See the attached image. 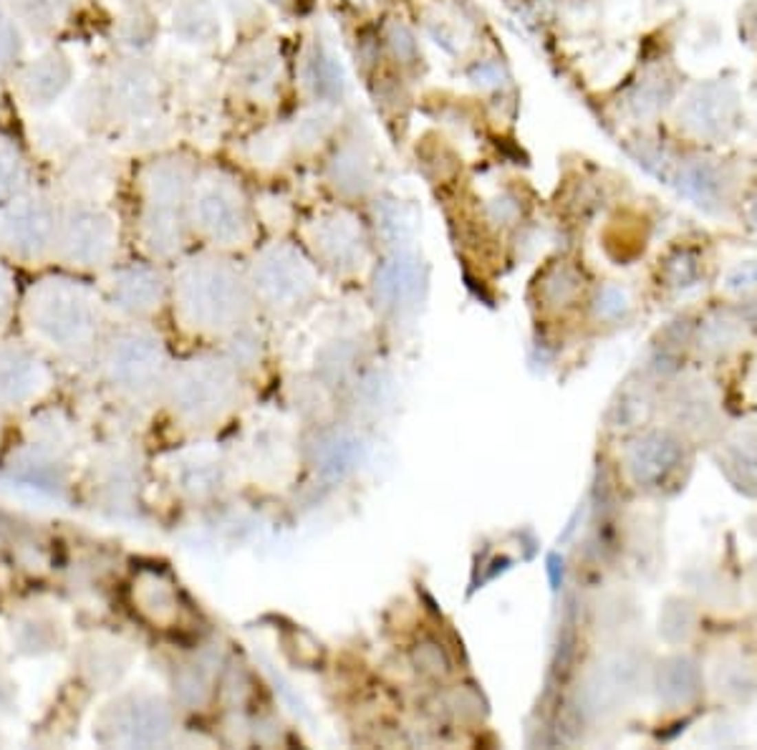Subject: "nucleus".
Segmentation results:
<instances>
[{"label": "nucleus", "mask_w": 757, "mask_h": 750, "mask_svg": "<svg viewBox=\"0 0 757 750\" xmlns=\"http://www.w3.org/2000/svg\"><path fill=\"white\" fill-rule=\"evenodd\" d=\"M659 692H664L666 700L684 702L696 695V669L687 659H672L664 665V682L659 680Z\"/></svg>", "instance_id": "obj_3"}, {"label": "nucleus", "mask_w": 757, "mask_h": 750, "mask_svg": "<svg viewBox=\"0 0 757 750\" xmlns=\"http://www.w3.org/2000/svg\"><path fill=\"white\" fill-rule=\"evenodd\" d=\"M676 465H679V447L664 435H649L634 442L628 450V470L634 472L636 483H664L666 475L676 470Z\"/></svg>", "instance_id": "obj_2"}, {"label": "nucleus", "mask_w": 757, "mask_h": 750, "mask_svg": "<svg viewBox=\"0 0 757 750\" xmlns=\"http://www.w3.org/2000/svg\"><path fill=\"white\" fill-rule=\"evenodd\" d=\"M260 291L278 309H293L313 293V275L308 265L295 258H270L260 273Z\"/></svg>", "instance_id": "obj_1"}]
</instances>
